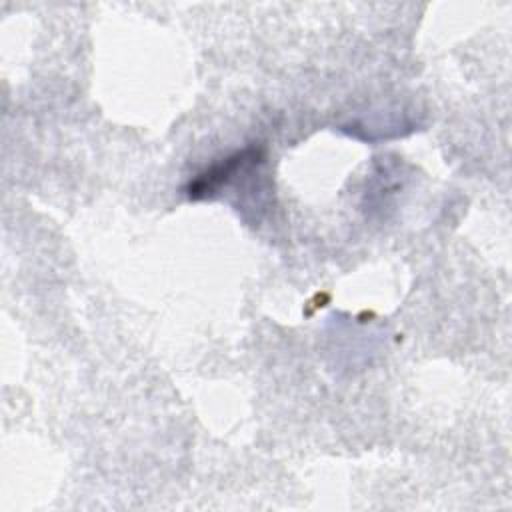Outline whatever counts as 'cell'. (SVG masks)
Masks as SVG:
<instances>
[{
    "instance_id": "obj_1",
    "label": "cell",
    "mask_w": 512,
    "mask_h": 512,
    "mask_svg": "<svg viewBox=\"0 0 512 512\" xmlns=\"http://www.w3.org/2000/svg\"><path fill=\"white\" fill-rule=\"evenodd\" d=\"M260 160V154L256 148H246L242 152H236L218 164H212L206 168L202 174H198L190 184H188V196L190 198H206L216 194L224 184H228L242 168L250 166L252 162Z\"/></svg>"
}]
</instances>
